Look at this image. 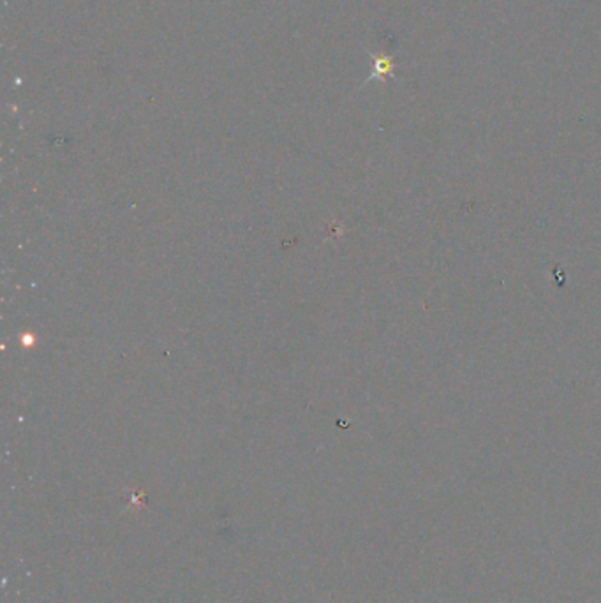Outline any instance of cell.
<instances>
[{
	"label": "cell",
	"mask_w": 601,
	"mask_h": 603,
	"mask_svg": "<svg viewBox=\"0 0 601 603\" xmlns=\"http://www.w3.org/2000/svg\"><path fill=\"white\" fill-rule=\"evenodd\" d=\"M392 73H393V60L390 59L388 55H374V71H372V74L369 76L367 81H372V79H383Z\"/></svg>",
	"instance_id": "cell-1"
}]
</instances>
